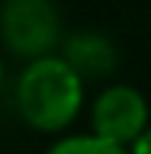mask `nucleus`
Masks as SVG:
<instances>
[{
  "mask_svg": "<svg viewBox=\"0 0 151 154\" xmlns=\"http://www.w3.org/2000/svg\"><path fill=\"white\" fill-rule=\"evenodd\" d=\"M15 104L33 131L59 134L83 107V77L62 57L33 59L18 77Z\"/></svg>",
  "mask_w": 151,
  "mask_h": 154,
  "instance_id": "1",
  "label": "nucleus"
},
{
  "mask_svg": "<svg viewBox=\"0 0 151 154\" xmlns=\"http://www.w3.org/2000/svg\"><path fill=\"white\" fill-rule=\"evenodd\" d=\"M0 38L24 59L51 57L59 42V12L54 0H3L0 3Z\"/></svg>",
  "mask_w": 151,
  "mask_h": 154,
  "instance_id": "2",
  "label": "nucleus"
},
{
  "mask_svg": "<svg viewBox=\"0 0 151 154\" xmlns=\"http://www.w3.org/2000/svg\"><path fill=\"white\" fill-rule=\"evenodd\" d=\"M148 131V101L139 89L116 83L107 86L92 104V134L131 148Z\"/></svg>",
  "mask_w": 151,
  "mask_h": 154,
  "instance_id": "3",
  "label": "nucleus"
},
{
  "mask_svg": "<svg viewBox=\"0 0 151 154\" xmlns=\"http://www.w3.org/2000/svg\"><path fill=\"white\" fill-rule=\"evenodd\" d=\"M62 59L86 80V77H107L116 68L119 54H116L113 42L107 36L92 33V30H83V33H74L65 42Z\"/></svg>",
  "mask_w": 151,
  "mask_h": 154,
  "instance_id": "4",
  "label": "nucleus"
},
{
  "mask_svg": "<svg viewBox=\"0 0 151 154\" xmlns=\"http://www.w3.org/2000/svg\"><path fill=\"white\" fill-rule=\"evenodd\" d=\"M48 154H131V148L116 145L110 139H101L95 134H77V136H65L54 142Z\"/></svg>",
  "mask_w": 151,
  "mask_h": 154,
  "instance_id": "5",
  "label": "nucleus"
},
{
  "mask_svg": "<svg viewBox=\"0 0 151 154\" xmlns=\"http://www.w3.org/2000/svg\"><path fill=\"white\" fill-rule=\"evenodd\" d=\"M131 154H151V125H148V131L131 145Z\"/></svg>",
  "mask_w": 151,
  "mask_h": 154,
  "instance_id": "6",
  "label": "nucleus"
},
{
  "mask_svg": "<svg viewBox=\"0 0 151 154\" xmlns=\"http://www.w3.org/2000/svg\"><path fill=\"white\" fill-rule=\"evenodd\" d=\"M0 86H3V59H0Z\"/></svg>",
  "mask_w": 151,
  "mask_h": 154,
  "instance_id": "7",
  "label": "nucleus"
}]
</instances>
